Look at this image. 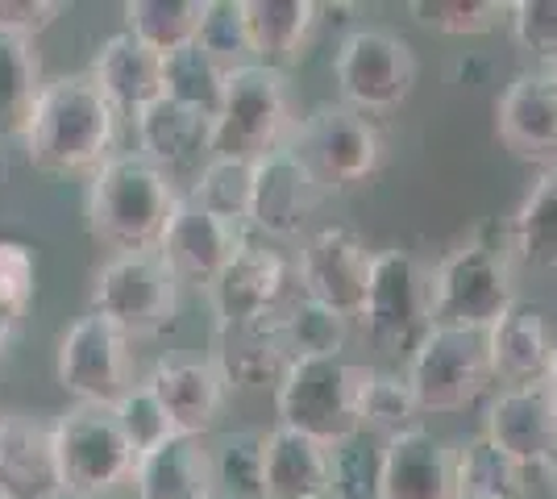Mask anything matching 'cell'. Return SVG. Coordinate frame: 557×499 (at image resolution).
Instances as JSON below:
<instances>
[{"instance_id":"37","label":"cell","mask_w":557,"mask_h":499,"mask_svg":"<svg viewBox=\"0 0 557 499\" xmlns=\"http://www.w3.org/2000/svg\"><path fill=\"white\" fill-rule=\"evenodd\" d=\"M262 437L258 428H237L209 446L216 499H262Z\"/></svg>"},{"instance_id":"42","label":"cell","mask_w":557,"mask_h":499,"mask_svg":"<svg viewBox=\"0 0 557 499\" xmlns=\"http://www.w3.org/2000/svg\"><path fill=\"white\" fill-rule=\"evenodd\" d=\"M516 47L541 67H557V0H516L508 9Z\"/></svg>"},{"instance_id":"25","label":"cell","mask_w":557,"mask_h":499,"mask_svg":"<svg viewBox=\"0 0 557 499\" xmlns=\"http://www.w3.org/2000/svg\"><path fill=\"white\" fill-rule=\"evenodd\" d=\"M138 499H212V453L205 437H171L159 450L141 453L134 466Z\"/></svg>"},{"instance_id":"34","label":"cell","mask_w":557,"mask_h":499,"mask_svg":"<svg viewBox=\"0 0 557 499\" xmlns=\"http://www.w3.org/2000/svg\"><path fill=\"white\" fill-rule=\"evenodd\" d=\"M420 416L424 412H420L417 396H412L404 375L367 366L362 396H358V425H362V433H379V437L392 441L408 428H420Z\"/></svg>"},{"instance_id":"17","label":"cell","mask_w":557,"mask_h":499,"mask_svg":"<svg viewBox=\"0 0 557 499\" xmlns=\"http://www.w3.org/2000/svg\"><path fill=\"white\" fill-rule=\"evenodd\" d=\"M483 437L516 458L529 471H549L557 458V408L545 383L533 387H504L487 408Z\"/></svg>"},{"instance_id":"27","label":"cell","mask_w":557,"mask_h":499,"mask_svg":"<svg viewBox=\"0 0 557 499\" xmlns=\"http://www.w3.org/2000/svg\"><path fill=\"white\" fill-rule=\"evenodd\" d=\"M134 134H138V154L150 159L159 171H175L187 166L191 159L209 154L212 142V121L196 109H187L171 96H159L138 121H134Z\"/></svg>"},{"instance_id":"35","label":"cell","mask_w":557,"mask_h":499,"mask_svg":"<svg viewBox=\"0 0 557 499\" xmlns=\"http://www.w3.org/2000/svg\"><path fill=\"white\" fill-rule=\"evenodd\" d=\"M225 75L230 72L216 59H209L196 42L175 50V54H163V96L180 100V104L196 109V113H205L209 121H216V113H221Z\"/></svg>"},{"instance_id":"30","label":"cell","mask_w":557,"mask_h":499,"mask_svg":"<svg viewBox=\"0 0 557 499\" xmlns=\"http://www.w3.org/2000/svg\"><path fill=\"white\" fill-rule=\"evenodd\" d=\"M508 250L533 271L557 275V166L541 171L508 221Z\"/></svg>"},{"instance_id":"28","label":"cell","mask_w":557,"mask_h":499,"mask_svg":"<svg viewBox=\"0 0 557 499\" xmlns=\"http://www.w3.org/2000/svg\"><path fill=\"white\" fill-rule=\"evenodd\" d=\"M242 9H246L255 63L262 67L296 63L312 25H317V13H321V4H312V0H242Z\"/></svg>"},{"instance_id":"29","label":"cell","mask_w":557,"mask_h":499,"mask_svg":"<svg viewBox=\"0 0 557 499\" xmlns=\"http://www.w3.org/2000/svg\"><path fill=\"white\" fill-rule=\"evenodd\" d=\"M536 471L520 466L516 458L499 450L495 441L466 437L462 446H454V483H458V499H529V478Z\"/></svg>"},{"instance_id":"39","label":"cell","mask_w":557,"mask_h":499,"mask_svg":"<svg viewBox=\"0 0 557 499\" xmlns=\"http://www.w3.org/2000/svg\"><path fill=\"white\" fill-rule=\"evenodd\" d=\"M508 9L504 0H412L408 13L417 17L424 29L445 34V38H479L491 34L508 22Z\"/></svg>"},{"instance_id":"49","label":"cell","mask_w":557,"mask_h":499,"mask_svg":"<svg viewBox=\"0 0 557 499\" xmlns=\"http://www.w3.org/2000/svg\"><path fill=\"white\" fill-rule=\"evenodd\" d=\"M59 499H75V496H59Z\"/></svg>"},{"instance_id":"20","label":"cell","mask_w":557,"mask_h":499,"mask_svg":"<svg viewBox=\"0 0 557 499\" xmlns=\"http://www.w3.org/2000/svg\"><path fill=\"white\" fill-rule=\"evenodd\" d=\"M0 496L59 499V458L54 428L29 412H0Z\"/></svg>"},{"instance_id":"47","label":"cell","mask_w":557,"mask_h":499,"mask_svg":"<svg viewBox=\"0 0 557 499\" xmlns=\"http://www.w3.org/2000/svg\"><path fill=\"white\" fill-rule=\"evenodd\" d=\"M545 478H549V483H554V491H557V458H554V466H549V471H545Z\"/></svg>"},{"instance_id":"13","label":"cell","mask_w":557,"mask_h":499,"mask_svg":"<svg viewBox=\"0 0 557 499\" xmlns=\"http://www.w3.org/2000/svg\"><path fill=\"white\" fill-rule=\"evenodd\" d=\"M371 250L346 225H325L300 246L296 259V284L300 296L333 309L346 321H358L367 284H371Z\"/></svg>"},{"instance_id":"24","label":"cell","mask_w":557,"mask_h":499,"mask_svg":"<svg viewBox=\"0 0 557 499\" xmlns=\"http://www.w3.org/2000/svg\"><path fill=\"white\" fill-rule=\"evenodd\" d=\"M383 499H458L454 446L429 428H408L383 441Z\"/></svg>"},{"instance_id":"48","label":"cell","mask_w":557,"mask_h":499,"mask_svg":"<svg viewBox=\"0 0 557 499\" xmlns=\"http://www.w3.org/2000/svg\"><path fill=\"white\" fill-rule=\"evenodd\" d=\"M0 179H4V159H0Z\"/></svg>"},{"instance_id":"18","label":"cell","mask_w":557,"mask_h":499,"mask_svg":"<svg viewBox=\"0 0 557 499\" xmlns=\"http://www.w3.org/2000/svg\"><path fill=\"white\" fill-rule=\"evenodd\" d=\"M146 387L154 391L180 437H209L230 396V383L221 379L212 358H159L146 375Z\"/></svg>"},{"instance_id":"5","label":"cell","mask_w":557,"mask_h":499,"mask_svg":"<svg viewBox=\"0 0 557 499\" xmlns=\"http://www.w3.org/2000/svg\"><path fill=\"white\" fill-rule=\"evenodd\" d=\"M516 304L508 241L470 238L433 271V325L487 333Z\"/></svg>"},{"instance_id":"41","label":"cell","mask_w":557,"mask_h":499,"mask_svg":"<svg viewBox=\"0 0 557 499\" xmlns=\"http://www.w3.org/2000/svg\"><path fill=\"white\" fill-rule=\"evenodd\" d=\"M113 416H116V425H121V433H125V441H129V450L138 453V458L150 450H159L163 441L175 437V428L166 421L163 404L154 400V391L146 387V379L134 383V387L116 400Z\"/></svg>"},{"instance_id":"43","label":"cell","mask_w":557,"mask_h":499,"mask_svg":"<svg viewBox=\"0 0 557 499\" xmlns=\"http://www.w3.org/2000/svg\"><path fill=\"white\" fill-rule=\"evenodd\" d=\"M34 284H38V262L25 241L0 238V309L25 316L29 300H34Z\"/></svg>"},{"instance_id":"51","label":"cell","mask_w":557,"mask_h":499,"mask_svg":"<svg viewBox=\"0 0 557 499\" xmlns=\"http://www.w3.org/2000/svg\"><path fill=\"white\" fill-rule=\"evenodd\" d=\"M212 499H216V496H212Z\"/></svg>"},{"instance_id":"46","label":"cell","mask_w":557,"mask_h":499,"mask_svg":"<svg viewBox=\"0 0 557 499\" xmlns=\"http://www.w3.org/2000/svg\"><path fill=\"white\" fill-rule=\"evenodd\" d=\"M545 391H549V400L557 408V346H554V362H549V375H545Z\"/></svg>"},{"instance_id":"4","label":"cell","mask_w":557,"mask_h":499,"mask_svg":"<svg viewBox=\"0 0 557 499\" xmlns=\"http://www.w3.org/2000/svg\"><path fill=\"white\" fill-rule=\"evenodd\" d=\"M296 134L292 88L278 67L246 63L225 75L221 113L212 121L209 159H242L258 163L271 150H283Z\"/></svg>"},{"instance_id":"8","label":"cell","mask_w":557,"mask_h":499,"mask_svg":"<svg viewBox=\"0 0 557 499\" xmlns=\"http://www.w3.org/2000/svg\"><path fill=\"white\" fill-rule=\"evenodd\" d=\"M88 312L104 316L109 325L125 333L129 341L159 337L175 325L180 312V279L171 275L159 250H134L113 254L92 275Z\"/></svg>"},{"instance_id":"15","label":"cell","mask_w":557,"mask_h":499,"mask_svg":"<svg viewBox=\"0 0 557 499\" xmlns=\"http://www.w3.org/2000/svg\"><path fill=\"white\" fill-rule=\"evenodd\" d=\"M242 246H246L242 225H230L221 216L205 213L200 204H191L187 196H180V204H175V213L166 221L163 238L154 250L163 254V262L180 284L212 287Z\"/></svg>"},{"instance_id":"52","label":"cell","mask_w":557,"mask_h":499,"mask_svg":"<svg viewBox=\"0 0 557 499\" xmlns=\"http://www.w3.org/2000/svg\"><path fill=\"white\" fill-rule=\"evenodd\" d=\"M0 499H4V496H0Z\"/></svg>"},{"instance_id":"1","label":"cell","mask_w":557,"mask_h":499,"mask_svg":"<svg viewBox=\"0 0 557 499\" xmlns=\"http://www.w3.org/2000/svg\"><path fill=\"white\" fill-rule=\"evenodd\" d=\"M25 159L47 175H79L113 159L116 113L92 75H54L42 84L34 117L22 134Z\"/></svg>"},{"instance_id":"6","label":"cell","mask_w":557,"mask_h":499,"mask_svg":"<svg viewBox=\"0 0 557 499\" xmlns=\"http://www.w3.org/2000/svg\"><path fill=\"white\" fill-rule=\"evenodd\" d=\"M358 325L383 354L412 358L433 329V271L404 246L379 250Z\"/></svg>"},{"instance_id":"38","label":"cell","mask_w":557,"mask_h":499,"mask_svg":"<svg viewBox=\"0 0 557 499\" xmlns=\"http://www.w3.org/2000/svg\"><path fill=\"white\" fill-rule=\"evenodd\" d=\"M325 499H383V446H371L362 433L333 446Z\"/></svg>"},{"instance_id":"10","label":"cell","mask_w":557,"mask_h":499,"mask_svg":"<svg viewBox=\"0 0 557 499\" xmlns=\"http://www.w3.org/2000/svg\"><path fill=\"white\" fill-rule=\"evenodd\" d=\"M292 150L317 175L321 188H354L367 184L383 163V138L371 117L349 109L342 100L317 104L304 121H296Z\"/></svg>"},{"instance_id":"21","label":"cell","mask_w":557,"mask_h":499,"mask_svg":"<svg viewBox=\"0 0 557 499\" xmlns=\"http://www.w3.org/2000/svg\"><path fill=\"white\" fill-rule=\"evenodd\" d=\"M287 287H292V271L278 259L275 250L246 241L233 262L216 275L209 287L212 316L216 321H255V316H271L287 304Z\"/></svg>"},{"instance_id":"40","label":"cell","mask_w":557,"mask_h":499,"mask_svg":"<svg viewBox=\"0 0 557 499\" xmlns=\"http://www.w3.org/2000/svg\"><path fill=\"white\" fill-rule=\"evenodd\" d=\"M196 47L205 50L209 59H216L225 72H237V67L255 63V50H250V29H246V9H242V0H209Z\"/></svg>"},{"instance_id":"11","label":"cell","mask_w":557,"mask_h":499,"mask_svg":"<svg viewBox=\"0 0 557 499\" xmlns=\"http://www.w3.org/2000/svg\"><path fill=\"white\" fill-rule=\"evenodd\" d=\"M408 387L417 396L420 412H466L491 383L487 341L483 333L445 329L433 325L429 337L408 358Z\"/></svg>"},{"instance_id":"26","label":"cell","mask_w":557,"mask_h":499,"mask_svg":"<svg viewBox=\"0 0 557 499\" xmlns=\"http://www.w3.org/2000/svg\"><path fill=\"white\" fill-rule=\"evenodd\" d=\"M329 450L275 425L262 437V499H325Z\"/></svg>"},{"instance_id":"33","label":"cell","mask_w":557,"mask_h":499,"mask_svg":"<svg viewBox=\"0 0 557 499\" xmlns=\"http://www.w3.org/2000/svg\"><path fill=\"white\" fill-rule=\"evenodd\" d=\"M250 196H255V163L242 159H205L187 191L191 204L230 225H250Z\"/></svg>"},{"instance_id":"44","label":"cell","mask_w":557,"mask_h":499,"mask_svg":"<svg viewBox=\"0 0 557 499\" xmlns=\"http://www.w3.org/2000/svg\"><path fill=\"white\" fill-rule=\"evenodd\" d=\"M59 17H63L59 0H0V34H13L25 42H34Z\"/></svg>"},{"instance_id":"23","label":"cell","mask_w":557,"mask_h":499,"mask_svg":"<svg viewBox=\"0 0 557 499\" xmlns=\"http://www.w3.org/2000/svg\"><path fill=\"white\" fill-rule=\"evenodd\" d=\"M88 75L116 117L138 121L163 96V54H154L134 34H113L96 50Z\"/></svg>"},{"instance_id":"16","label":"cell","mask_w":557,"mask_h":499,"mask_svg":"<svg viewBox=\"0 0 557 499\" xmlns=\"http://www.w3.org/2000/svg\"><path fill=\"white\" fill-rule=\"evenodd\" d=\"M321 184L317 175L300 163L292 146L271 150L255 163V196H250V225L267 238H300L308 216L321 204Z\"/></svg>"},{"instance_id":"36","label":"cell","mask_w":557,"mask_h":499,"mask_svg":"<svg viewBox=\"0 0 557 499\" xmlns=\"http://www.w3.org/2000/svg\"><path fill=\"white\" fill-rule=\"evenodd\" d=\"M278 321H283L292 362L296 358H342L346 350L349 321L308 296H287V304L278 309Z\"/></svg>"},{"instance_id":"32","label":"cell","mask_w":557,"mask_h":499,"mask_svg":"<svg viewBox=\"0 0 557 499\" xmlns=\"http://www.w3.org/2000/svg\"><path fill=\"white\" fill-rule=\"evenodd\" d=\"M205 9L209 0H125L121 13L129 25L125 34H134L154 54H175L200 38Z\"/></svg>"},{"instance_id":"9","label":"cell","mask_w":557,"mask_h":499,"mask_svg":"<svg viewBox=\"0 0 557 499\" xmlns=\"http://www.w3.org/2000/svg\"><path fill=\"white\" fill-rule=\"evenodd\" d=\"M333 84L342 104L362 117L392 113L417 88V54L392 29H349L333 54Z\"/></svg>"},{"instance_id":"45","label":"cell","mask_w":557,"mask_h":499,"mask_svg":"<svg viewBox=\"0 0 557 499\" xmlns=\"http://www.w3.org/2000/svg\"><path fill=\"white\" fill-rule=\"evenodd\" d=\"M17 321H22V316L0 309V358L9 354V346H13V337H17Z\"/></svg>"},{"instance_id":"50","label":"cell","mask_w":557,"mask_h":499,"mask_svg":"<svg viewBox=\"0 0 557 499\" xmlns=\"http://www.w3.org/2000/svg\"><path fill=\"white\" fill-rule=\"evenodd\" d=\"M554 72H557V67H554Z\"/></svg>"},{"instance_id":"3","label":"cell","mask_w":557,"mask_h":499,"mask_svg":"<svg viewBox=\"0 0 557 499\" xmlns=\"http://www.w3.org/2000/svg\"><path fill=\"white\" fill-rule=\"evenodd\" d=\"M362 379H367V366L349 358H296L275 383L278 425L312 437L325 450L358 437Z\"/></svg>"},{"instance_id":"31","label":"cell","mask_w":557,"mask_h":499,"mask_svg":"<svg viewBox=\"0 0 557 499\" xmlns=\"http://www.w3.org/2000/svg\"><path fill=\"white\" fill-rule=\"evenodd\" d=\"M42 84L47 79L38 47L13 34H0V138H22Z\"/></svg>"},{"instance_id":"2","label":"cell","mask_w":557,"mask_h":499,"mask_svg":"<svg viewBox=\"0 0 557 499\" xmlns=\"http://www.w3.org/2000/svg\"><path fill=\"white\" fill-rule=\"evenodd\" d=\"M175 204H180L175 179L150 159H141L138 150H129V154L104 159L92 171L84 213L100 246H109L116 254H134V250L159 246Z\"/></svg>"},{"instance_id":"12","label":"cell","mask_w":557,"mask_h":499,"mask_svg":"<svg viewBox=\"0 0 557 499\" xmlns=\"http://www.w3.org/2000/svg\"><path fill=\"white\" fill-rule=\"evenodd\" d=\"M54 375H59V387L75 396V404L113 408L134 387V341L104 316L84 312L59 337Z\"/></svg>"},{"instance_id":"22","label":"cell","mask_w":557,"mask_h":499,"mask_svg":"<svg viewBox=\"0 0 557 499\" xmlns=\"http://www.w3.org/2000/svg\"><path fill=\"white\" fill-rule=\"evenodd\" d=\"M487 362H491V379H499L504 387H533L545 383L549 375V362H554L557 333L549 325V316L536 309V304H511L487 333Z\"/></svg>"},{"instance_id":"14","label":"cell","mask_w":557,"mask_h":499,"mask_svg":"<svg viewBox=\"0 0 557 499\" xmlns=\"http://www.w3.org/2000/svg\"><path fill=\"white\" fill-rule=\"evenodd\" d=\"M495 134L516 159L557 166V72L533 67L511 79L495 104Z\"/></svg>"},{"instance_id":"19","label":"cell","mask_w":557,"mask_h":499,"mask_svg":"<svg viewBox=\"0 0 557 499\" xmlns=\"http://www.w3.org/2000/svg\"><path fill=\"white\" fill-rule=\"evenodd\" d=\"M212 366L230 387H275L292 366L278 312L255 321H216L212 325Z\"/></svg>"},{"instance_id":"7","label":"cell","mask_w":557,"mask_h":499,"mask_svg":"<svg viewBox=\"0 0 557 499\" xmlns=\"http://www.w3.org/2000/svg\"><path fill=\"white\" fill-rule=\"evenodd\" d=\"M50 428H54V458H59L63 496L104 499L116 496L125 483H134L138 453L129 450L113 408L71 404L63 416L50 421Z\"/></svg>"}]
</instances>
